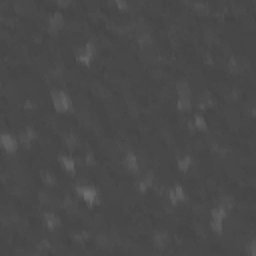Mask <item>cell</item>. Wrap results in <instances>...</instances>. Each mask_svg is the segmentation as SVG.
I'll list each match as a JSON object with an SVG mask.
<instances>
[{"instance_id": "1", "label": "cell", "mask_w": 256, "mask_h": 256, "mask_svg": "<svg viewBox=\"0 0 256 256\" xmlns=\"http://www.w3.org/2000/svg\"><path fill=\"white\" fill-rule=\"evenodd\" d=\"M50 104L56 114H72L74 112V98L70 96V92H66L62 88L50 90Z\"/></svg>"}, {"instance_id": "2", "label": "cell", "mask_w": 256, "mask_h": 256, "mask_svg": "<svg viewBox=\"0 0 256 256\" xmlns=\"http://www.w3.org/2000/svg\"><path fill=\"white\" fill-rule=\"evenodd\" d=\"M174 160H176V158H174ZM172 168H174V164H172ZM172 168H170V176H172ZM166 200H168L172 206L184 204V202L188 200V190H186V186H184L180 180H174V178H172V184H170L168 190H166Z\"/></svg>"}, {"instance_id": "3", "label": "cell", "mask_w": 256, "mask_h": 256, "mask_svg": "<svg viewBox=\"0 0 256 256\" xmlns=\"http://www.w3.org/2000/svg\"><path fill=\"white\" fill-rule=\"evenodd\" d=\"M66 24H68L66 14H64L62 10H58V8H54V4H52V0H50V10H48V14H46V28H48L52 34H58V32H62V30L66 28Z\"/></svg>"}, {"instance_id": "4", "label": "cell", "mask_w": 256, "mask_h": 256, "mask_svg": "<svg viewBox=\"0 0 256 256\" xmlns=\"http://www.w3.org/2000/svg\"><path fill=\"white\" fill-rule=\"evenodd\" d=\"M6 174H8V172H6ZM40 224H42L46 230L56 232V230H60V228L64 226V218H62V214H60L58 210L42 208V210H40Z\"/></svg>"}, {"instance_id": "5", "label": "cell", "mask_w": 256, "mask_h": 256, "mask_svg": "<svg viewBox=\"0 0 256 256\" xmlns=\"http://www.w3.org/2000/svg\"><path fill=\"white\" fill-rule=\"evenodd\" d=\"M60 146H62V150H66L68 154H78V152L82 150V138H80L76 132L66 130V132L60 134Z\"/></svg>"}, {"instance_id": "6", "label": "cell", "mask_w": 256, "mask_h": 256, "mask_svg": "<svg viewBox=\"0 0 256 256\" xmlns=\"http://www.w3.org/2000/svg\"><path fill=\"white\" fill-rule=\"evenodd\" d=\"M56 160H58V166H60V170L64 174L76 176V172H78V160H76L74 154H68L66 150H60L58 156H56Z\"/></svg>"}, {"instance_id": "7", "label": "cell", "mask_w": 256, "mask_h": 256, "mask_svg": "<svg viewBox=\"0 0 256 256\" xmlns=\"http://www.w3.org/2000/svg\"><path fill=\"white\" fill-rule=\"evenodd\" d=\"M122 166L126 168V172L134 174V176H140L142 174V164H140V156L136 154V150L128 148L124 154H122Z\"/></svg>"}, {"instance_id": "8", "label": "cell", "mask_w": 256, "mask_h": 256, "mask_svg": "<svg viewBox=\"0 0 256 256\" xmlns=\"http://www.w3.org/2000/svg\"><path fill=\"white\" fill-rule=\"evenodd\" d=\"M170 240H172V236H170V232L166 228H154L150 232V244L158 252H162L164 248H168L170 246Z\"/></svg>"}, {"instance_id": "9", "label": "cell", "mask_w": 256, "mask_h": 256, "mask_svg": "<svg viewBox=\"0 0 256 256\" xmlns=\"http://www.w3.org/2000/svg\"><path fill=\"white\" fill-rule=\"evenodd\" d=\"M90 232H92L90 242H92L98 250H112V248H114V240H112L110 232H106V230H102V228H94V230H90Z\"/></svg>"}, {"instance_id": "10", "label": "cell", "mask_w": 256, "mask_h": 256, "mask_svg": "<svg viewBox=\"0 0 256 256\" xmlns=\"http://www.w3.org/2000/svg\"><path fill=\"white\" fill-rule=\"evenodd\" d=\"M0 148L4 154H16L20 150V144H18V136L16 132H10V130H2L0 132Z\"/></svg>"}, {"instance_id": "11", "label": "cell", "mask_w": 256, "mask_h": 256, "mask_svg": "<svg viewBox=\"0 0 256 256\" xmlns=\"http://www.w3.org/2000/svg\"><path fill=\"white\" fill-rule=\"evenodd\" d=\"M154 184H156V172H154L152 168H146L140 176H136V190H138L140 194L150 192V190L154 188Z\"/></svg>"}, {"instance_id": "12", "label": "cell", "mask_w": 256, "mask_h": 256, "mask_svg": "<svg viewBox=\"0 0 256 256\" xmlns=\"http://www.w3.org/2000/svg\"><path fill=\"white\" fill-rule=\"evenodd\" d=\"M230 44H232V42H230ZM224 66H226V72H228V74H232V76H240V74L244 72V64L240 62V58L236 56V52H234V50H230V52H228Z\"/></svg>"}, {"instance_id": "13", "label": "cell", "mask_w": 256, "mask_h": 256, "mask_svg": "<svg viewBox=\"0 0 256 256\" xmlns=\"http://www.w3.org/2000/svg\"><path fill=\"white\" fill-rule=\"evenodd\" d=\"M194 168V158H192V154L190 152H180L178 156H176V170H178V174H186V172H190Z\"/></svg>"}, {"instance_id": "14", "label": "cell", "mask_w": 256, "mask_h": 256, "mask_svg": "<svg viewBox=\"0 0 256 256\" xmlns=\"http://www.w3.org/2000/svg\"><path fill=\"white\" fill-rule=\"evenodd\" d=\"M190 122H192L194 130H196V132H200V134L208 132V128H210V122H208L206 114H204V112H198V110H194V112H192V116H190Z\"/></svg>"}, {"instance_id": "15", "label": "cell", "mask_w": 256, "mask_h": 256, "mask_svg": "<svg viewBox=\"0 0 256 256\" xmlns=\"http://www.w3.org/2000/svg\"><path fill=\"white\" fill-rule=\"evenodd\" d=\"M174 94L176 96H190L194 98V88H192V82L188 78H178L174 82Z\"/></svg>"}, {"instance_id": "16", "label": "cell", "mask_w": 256, "mask_h": 256, "mask_svg": "<svg viewBox=\"0 0 256 256\" xmlns=\"http://www.w3.org/2000/svg\"><path fill=\"white\" fill-rule=\"evenodd\" d=\"M174 106H176L178 112L190 114V112H194V98H190V96H176Z\"/></svg>"}, {"instance_id": "17", "label": "cell", "mask_w": 256, "mask_h": 256, "mask_svg": "<svg viewBox=\"0 0 256 256\" xmlns=\"http://www.w3.org/2000/svg\"><path fill=\"white\" fill-rule=\"evenodd\" d=\"M190 6H192V10H194L196 14H200V16H208V14L212 12V2H208V0H192Z\"/></svg>"}, {"instance_id": "18", "label": "cell", "mask_w": 256, "mask_h": 256, "mask_svg": "<svg viewBox=\"0 0 256 256\" xmlns=\"http://www.w3.org/2000/svg\"><path fill=\"white\" fill-rule=\"evenodd\" d=\"M210 218H218V220H228L230 218V212L224 208V206H220L218 202H214L212 206H210Z\"/></svg>"}, {"instance_id": "19", "label": "cell", "mask_w": 256, "mask_h": 256, "mask_svg": "<svg viewBox=\"0 0 256 256\" xmlns=\"http://www.w3.org/2000/svg\"><path fill=\"white\" fill-rule=\"evenodd\" d=\"M208 228L214 232V234H224V230H226V222L224 220H218V218H210V214H208Z\"/></svg>"}]
</instances>
